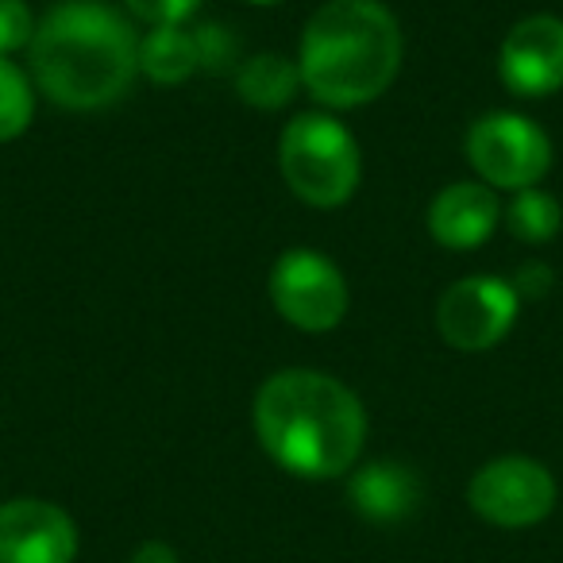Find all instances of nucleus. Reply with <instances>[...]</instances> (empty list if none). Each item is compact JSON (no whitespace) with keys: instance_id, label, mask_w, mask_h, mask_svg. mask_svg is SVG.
<instances>
[{"instance_id":"obj_1","label":"nucleus","mask_w":563,"mask_h":563,"mask_svg":"<svg viewBox=\"0 0 563 563\" xmlns=\"http://www.w3.org/2000/svg\"><path fill=\"white\" fill-rule=\"evenodd\" d=\"M251 424L263 452L298 478H340L367 444V409L360 394L321 371L290 367L255 394Z\"/></svg>"},{"instance_id":"obj_2","label":"nucleus","mask_w":563,"mask_h":563,"mask_svg":"<svg viewBox=\"0 0 563 563\" xmlns=\"http://www.w3.org/2000/svg\"><path fill=\"white\" fill-rule=\"evenodd\" d=\"M27 55L47 101L93 112L132 89L140 74V35L101 0H63L40 20Z\"/></svg>"},{"instance_id":"obj_3","label":"nucleus","mask_w":563,"mask_h":563,"mask_svg":"<svg viewBox=\"0 0 563 563\" xmlns=\"http://www.w3.org/2000/svg\"><path fill=\"white\" fill-rule=\"evenodd\" d=\"M401 55V24L383 0H329L301 32V89L324 109H360L394 86Z\"/></svg>"},{"instance_id":"obj_4","label":"nucleus","mask_w":563,"mask_h":563,"mask_svg":"<svg viewBox=\"0 0 563 563\" xmlns=\"http://www.w3.org/2000/svg\"><path fill=\"white\" fill-rule=\"evenodd\" d=\"M278 170L298 201L340 209L360 189V143L332 112H301L278 135Z\"/></svg>"},{"instance_id":"obj_5","label":"nucleus","mask_w":563,"mask_h":563,"mask_svg":"<svg viewBox=\"0 0 563 563\" xmlns=\"http://www.w3.org/2000/svg\"><path fill=\"white\" fill-rule=\"evenodd\" d=\"M471 170L483 186L521 194L552 170V140L521 112H483L463 140Z\"/></svg>"},{"instance_id":"obj_6","label":"nucleus","mask_w":563,"mask_h":563,"mask_svg":"<svg viewBox=\"0 0 563 563\" xmlns=\"http://www.w3.org/2000/svg\"><path fill=\"white\" fill-rule=\"evenodd\" d=\"M271 306L286 324L301 332H332L347 317V282L329 255L294 247L271 266Z\"/></svg>"},{"instance_id":"obj_7","label":"nucleus","mask_w":563,"mask_h":563,"mask_svg":"<svg viewBox=\"0 0 563 563\" xmlns=\"http://www.w3.org/2000/svg\"><path fill=\"white\" fill-rule=\"evenodd\" d=\"M555 498L552 471L529 455H498L467 483V506L498 529H532L552 514Z\"/></svg>"},{"instance_id":"obj_8","label":"nucleus","mask_w":563,"mask_h":563,"mask_svg":"<svg viewBox=\"0 0 563 563\" xmlns=\"http://www.w3.org/2000/svg\"><path fill=\"white\" fill-rule=\"evenodd\" d=\"M521 298L506 278H460L437 301V332L455 352H486L517 324Z\"/></svg>"},{"instance_id":"obj_9","label":"nucleus","mask_w":563,"mask_h":563,"mask_svg":"<svg viewBox=\"0 0 563 563\" xmlns=\"http://www.w3.org/2000/svg\"><path fill=\"white\" fill-rule=\"evenodd\" d=\"M498 78L514 97H552L563 89V20L525 16L498 47Z\"/></svg>"},{"instance_id":"obj_10","label":"nucleus","mask_w":563,"mask_h":563,"mask_svg":"<svg viewBox=\"0 0 563 563\" xmlns=\"http://www.w3.org/2000/svg\"><path fill=\"white\" fill-rule=\"evenodd\" d=\"M78 525L47 498H12L0 506V563H74Z\"/></svg>"},{"instance_id":"obj_11","label":"nucleus","mask_w":563,"mask_h":563,"mask_svg":"<svg viewBox=\"0 0 563 563\" xmlns=\"http://www.w3.org/2000/svg\"><path fill=\"white\" fill-rule=\"evenodd\" d=\"M501 220L498 194L483 181H452L429 201V235L448 251H478Z\"/></svg>"},{"instance_id":"obj_12","label":"nucleus","mask_w":563,"mask_h":563,"mask_svg":"<svg viewBox=\"0 0 563 563\" xmlns=\"http://www.w3.org/2000/svg\"><path fill=\"white\" fill-rule=\"evenodd\" d=\"M347 501L371 525H401L421 509L424 483L409 463L371 460L347 471Z\"/></svg>"},{"instance_id":"obj_13","label":"nucleus","mask_w":563,"mask_h":563,"mask_svg":"<svg viewBox=\"0 0 563 563\" xmlns=\"http://www.w3.org/2000/svg\"><path fill=\"white\" fill-rule=\"evenodd\" d=\"M197 70H201V43L186 24L151 27L140 40V74L158 86H181Z\"/></svg>"},{"instance_id":"obj_14","label":"nucleus","mask_w":563,"mask_h":563,"mask_svg":"<svg viewBox=\"0 0 563 563\" xmlns=\"http://www.w3.org/2000/svg\"><path fill=\"white\" fill-rule=\"evenodd\" d=\"M301 89V70L290 58L274 55V51H263V55L247 58L235 74V93H240L243 104L251 109L274 112L282 104H290Z\"/></svg>"},{"instance_id":"obj_15","label":"nucleus","mask_w":563,"mask_h":563,"mask_svg":"<svg viewBox=\"0 0 563 563\" xmlns=\"http://www.w3.org/2000/svg\"><path fill=\"white\" fill-rule=\"evenodd\" d=\"M501 212H506V228L514 232V240H521V243H548L563 224L560 201L537 186L514 194L509 209H501Z\"/></svg>"},{"instance_id":"obj_16","label":"nucleus","mask_w":563,"mask_h":563,"mask_svg":"<svg viewBox=\"0 0 563 563\" xmlns=\"http://www.w3.org/2000/svg\"><path fill=\"white\" fill-rule=\"evenodd\" d=\"M35 89L32 78L12 58H0V143L16 140L32 128Z\"/></svg>"},{"instance_id":"obj_17","label":"nucleus","mask_w":563,"mask_h":563,"mask_svg":"<svg viewBox=\"0 0 563 563\" xmlns=\"http://www.w3.org/2000/svg\"><path fill=\"white\" fill-rule=\"evenodd\" d=\"M35 27L40 20L27 0H0V58H12L32 47Z\"/></svg>"},{"instance_id":"obj_18","label":"nucleus","mask_w":563,"mask_h":563,"mask_svg":"<svg viewBox=\"0 0 563 563\" xmlns=\"http://www.w3.org/2000/svg\"><path fill=\"white\" fill-rule=\"evenodd\" d=\"M128 12L135 20L151 27H166V24H186L197 9H201V0H124Z\"/></svg>"},{"instance_id":"obj_19","label":"nucleus","mask_w":563,"mask_h":563,"mask_svg":"<svg viewBox=\"0 0 563 563\" xmlns=\"http://www.w3.org/2000/svg\"><path fill=\"white\" fill-rule=\"evenodd\" d=\"M552 266L548 263H540V258H532V263H521L517 266V274H514V286L517 290V298H529V301H540V298H548V290H552Z\"/></svg>"},{"instance_id":"obj_20","label":"nucleus","mask_w":563,"mask_h":563,"mask_svg":"<svg viewBox=\"0 0 563 563\" xmlns=\"http://www.w3.org/2000/svg\"><path fill=\"white\" fill-rule=\"evenodd\" d=\"M197 43H201V66L217 70V66H228V58L235 55V40L217 24L197 27Z\"/></svg>"},{"instance_id":"obj_21","label":"nucleus","mask_w":563,"mask_h":563,"mask_svg":"<svg viewBox=\"0 0 563 563\" xmlns=\"http://www.w3.org/2000/svg\"><path fill=\"white\" fill-rule=\"evenodd\" d=\"M128 563H181V555L174 552V544H166V540H143Z\"/></svg>"},{"instance_id":"obj_22","label":"nucleus","mask_w":563,"mask_h":563,"mask_svg":"<svg viewBox=\"0 0 563 563\" xmlns=\"http://www.w3.org/2000/svg\"><path fill=\"white\" fill-rule=\"evenodd\" d=\"M247 4H258V9H266V4H278V0H247Z\"/></svg>"}]
</instances>
